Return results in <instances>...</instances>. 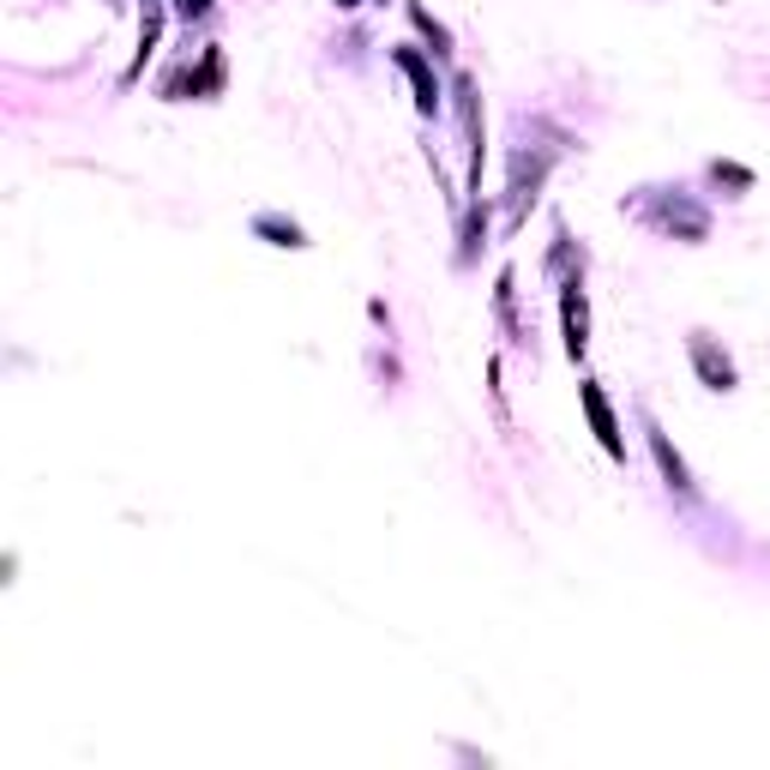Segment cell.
<instances>
[{
  "label": "cell",
  "instance_id": "15",
  "mask_svg": "<svg viewBox=\"0 0 770 770\" xmlns=\"http://www.w3.org/2000/svg\"><path fill=\"white\" fill-rule=\"evenodd\" d=\"M404 12H409V24H416V37L427 42V55H434V61H452V49H457V42H452L446 24H440L434 12L422 7V0H404Z\"/></svg>",
  "mask_w": 770,
  "mask_h": 770
},
{
  "label": "cell",
  "instance_id": "10",
  "mask_svg": "<svg viewBox=\"0 0 770 770\" xmlns=\"http://www.w3.org/2000/svg\"><path fill=\"white\" fill-rule=\"evenodd\" d=\"M644 440H650V457H657V470H662V482H669V487H674V494H680V500H692V494H699V482H692V470H687V457H680V452H674V440H669V434H662V427H657V422H650V416H644Z\"/></svg>",
  "mask_w": 770,
  "mask_h": 770
},
{
  "label": "cell",
  "instance_id": "5",
  "mask_svg": "<svg viewBox=\"0 0 770 770\" xmlns=\"http://www.w3.org/2000/svg\"><path fill=\"white\" fill-rule=\"evenodd\" d=\"M392 67L409 79V97H416L422 121H440V109H446V85H440V72H434V55L416 49V42H404V49H392Z\"/></svg>",
  "mask_w": 770,
  "mask_h": 770
},
{
  "label": "cell",
  "instance_id": "18",
  "mask_svg": "<svg viewBox=\"0 0 770 770\" xmlns=\"http://www.w3.org/2000/svg\"><path fill=\"white\" fill-rule=\"evenodd\" d=\"M337 12H362V7H374V0H332Z\"/></svg>",
  "mask_w": 770,
  "mask_h": 770
},
{
  "label": "cell",
  "instance_id": "16",
  "mask_svg": "<svg viewBox=\"0 0 770 770\" xmlns=\"http://www.w3.org/2000/svg\"><path fill=\"white\" fill-rule=\"evenodd\" d=\"M704 175H710V181H717V187H729L734 199H740V192H752V169H747V162H734V157H717Z\"/></svg>",
  "mask_w": 770,
  "mask_h": 770
},
{
  "label": "cell",
  "instance_id": "13",
  "mask_svg": "<svg viewBox=\"0 0 770 770\" xmlns=\"http://www.w3.org/2000/svg\"><path fill=\"white\" fill-rule=\"evenodd\" d=\"M482 247H487V199H470L464 217H457V265L470 272L482 259Z\"/></svg>",
  "mask_w": 770,
  "mask_h": 770
},
{
  "label": "cell",
  "instance_id": "14",
  "mask_svg": "<svg viewBox=\"0 0 770 770\" xmlns=\"http://www.w3.org/2000/svg\"><path fill=\"white\" fill-rule=\"evenodd\" d=\"M254 235H259L265 247H289V254H307V247H314V241H307V229L295 224V217H284V211H259L254 217Z\"/></svg>",
  "mask_w": 770,
  "mask_h": 770
},
{
  "label": "cell",
  "instance_id": "11",
  "mask_svg": "<svg viewBox=\"0 0 770 770\" xmlns=\"http://www.w3.org/2000/svg\"><path fill=\"white\" fill-rule=\"evenodd\" d=\"M584 265H590V254L572 241V229L566 224H554V241H547V259H542V277L547 284H572V277H584Z\"/></svg>",
  "mask_w": 770,
  "mask_h": 770
},
{
  "label": "cell",
  "instance_id": "1",
  "mask_svg": "<svg viewBox=\"0 0 770 770\" xmlns=\"http://www.w3.org/2000/svg\"><path fill=\"white\" fill-rule=\"evenodd\" d=\"M620 211H632L650 235H662V241H687V247L710 241V211L680 187H639L632 199H620Z\"/></svg>",
  "mask_w": 770,
  "mask_h": 770
},
{
  "label": "cell",
  "instance_id": "12",
  "mask_svg": "<svg viewBox=\"0 0 770 770\" xmlns=\"http://www.w3.org/2000/svg\"><path fill=\"white\" fill-rule=\"evenodd\" d=\"M494 319H500V332H506L512 349H530L524 325H517V272H512V265L494 277Z\"/></svg>",
  "mask_w": 770,
  "mask_h": 770
},
{
  "label": "cell",
  "instance_id": "8",
  "mask_svg": "<svg viewBox=\"0 0 770 770\" xmlns=\"http://www.w3.org/2000/svg\"><path fill=\"white\" fill-rule=\"evenodd\" d=\"M687 355H692V374H699L710 392H734L740 385V367H734V355L717 344L710 332H692L687 337Z\"/></svg>",
  "mask_w": 770,
  "mask_h": 770
},
{
  "label": "cell",
  "instance_id": "9",
  "mask_svg": "<svg viewBox=\"0 0 770 770\" xmlns=\"http://www.w3.org/2000/svg\"><path fill=\"white\" fill-rule=\"evenodd\" d=\"M162 19H169V0H139V49H132L121 85H139L145 79V67H151V55H157V42H162Z\"/></svg>",
  "mask_w": 770,
  "mask_h": 770
},
{
  "label": "cell",
  "instance_id": "17",
  "mask_svg": "<svg viewBox=\"0 0 770 770\" xmlns=\"http://www.w3.org/2000/svg\"><path fill=\"white\" fill-rule=\"evenodd\" d=\"M211 7H217V0H169V12L181 24H205V19H211Z\"/></svg>",
  "mask_w": 770,
  "mask_h": 770
},
{
  "label": "cell",
  "instance_id": "7",
  "mask_svg": "<svg viewBox=\"0 0 770 770\" xmlns=\"http://www.w3.org/2000/svg\"><path fill=\"white\" fill-rule=\"evenodd\" d=\"M554 307H560V344H566L572 362H584V355H590V302H584V277L560 284V289H554Z\"/></svg>",
  "mask_w": 770,
  "mask_h": 770
},
{
  "label": "cell",
  "instance_id": "2",
  "mask_svg": "<svg viewBox=\"0 0 770 770\" xmlns=\"http://www.w3.org/2000/svg\"><path fill=\"white\" fill-rule=\"evenodd\" d=\"M560 151H566V139H560V145H536L530 132L517 139L512 175H506V235H517V229H524V217L536 211V199H542V187H547V169H554Z\"/></svg>",
  "mask_w": 770,
  "mask_h": 770
},
{
  "label": "cell",
  "instance_id": "3",
  "mask_svg": "<svg viewBox=\"0 0 770 770\" xmlns=\"http://www.w3.org/2000/svg\"><path fill=\"white\" fill-rule=\"evenodd\" d=\"M452 115H457V145H464V187H470V199H482L487 121H482V91L470 72H452Z\"/></svg>",
  "mask_w": 770,
  "mask_h": 770
},
{
  "label": "cell",
  "instance_id": "6",
  "mask_svg": "<svg viewBox=\"0 0 770 770\" xmlns=\"http://www.w3.org/2000/svg\"><path fill=\"white\" fill-rule=\"evenodd\" d=\"M578 409H584L590 434H596V446L614 457V464H626V434H620V416L609 404V392H602L596 379H578Z\"/></svg>",
  "mask_w": 770,
  "mask_h": 770
},
{
  "label": "cell",
  "instance_id": "4",
  "mask_svg": "<svg viewBox=\"0 0 770 770\" xmlns=\"http://www.w3.org/2000/svg\"><path fill=\"white\" fill-rule=\"evenodd\" d=\"M224 85H229V61H224L217 42H205L199 61L162 79V97H169V102H217V97H224Z\"/></svg>",
  "mask_w": 770,
  "mask_h": 770
}]
</instances>
